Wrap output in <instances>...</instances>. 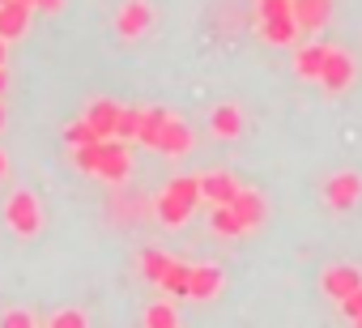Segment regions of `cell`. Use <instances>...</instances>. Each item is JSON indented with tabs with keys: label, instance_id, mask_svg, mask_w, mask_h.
Listing matches in <instances>:
<instances>
[{
	"label": "cell",
	"instance_id": "obj_2",
	"mask_svg": "<svg viewBox=\"0 0 362 328\" xmlns=\"http://www.w3.org/2000/svg\"><path fill=\"white\" fill-rule=\"evenodd\" d=\"M5 226L18 239H35L43 230V205H39V197L26 192V188L9 192V201H5Z\"/></svg>",
	"mask_w": 362,
	"mask_h": 328
},
{
	"label": "cell",
	"instance_id": "obj_7",
	"mask_svg": "<svg viewBox=\"0 0 362 328\" xmlns=\"http://www.w3.org/2000/svg\"><path fill=\"white\" fill-rule=\"evenodd\" d=\"M158 153H166V158H184L188 149H192V128L179 119V115H166V124H162V132H158V145H153Z\"/></svg>",
	"mask_w": 362,
	"mask_h": 328
},
{
	"label": "cell",
	"instance_id": "obj_3",
	"mask_svg": "<svg viewBox=\"0 0 362 328\" xmlns=\"http://www.w3.org/2000/svg\"><path fill=\"white\" fill-rule=\"evenodd\" d=\"M128 171H132L128 141H119V136L98 141V167H94V175H98V180H107V184H124V180H128Z\"/></svg>",
	"mask_w": 362,
	"mask_h": 328
},
{
	"label": "cell",
	"instance_id": "obj_35",
	"mask_svg": "<svg viewBox=\"0 0 362 328\" xmlns=\"http://www.w3.org/2000/svg\"><path fill=\"white\" fill-rule=\"evenodd\" d=\"M22 5H30V9H35V0H22Z\"/></svg>",
	"mask_w": 362,
	"mask_h": 328
},
{
	"label": "cell",
	"instance_id": "obj_13",
	"mask_svg": "<svg viewBox=\"0 0 362 328\" xmlns=\"http://www.w3.org/2000/svg\"><path fill=\"white\" fill-rule=\"evenodd\" d=\"M324 60H328V43H303V47L294 52V73H298L303 81H320Z\"/></svg>",
	"mask_w": 362,
	"mask_h": 328
},
{
	"label": "cell",
	"instance_id": "obj_33",
	"mask_svg": "<svg viewBox=\"0 0 362 328\" xmlns=\"http://www.w3.org/2000/svg\"><path fill=\"white\" fill-rule=\"evenodd\" d=\"M5 47H9V39H0V64H5V56H9Z\"/></svg>",
	"mask_w": 362,
	"mask_h": 328
},
{
	"label": "cell",
	"instance_id": "obj_31",
	"mask_svg": "<svg viewBox=\"0 0 362 328\" xmlns=\"http://www.w3.org/2000/svg\"><path fill=\"white\" fill-rule=\"evenodd\" d=\"M5 90H9V73H5V64H0V98H5Z\"/></svg>",
	"mask_w": 362,
	"mask_h": 328
},
{
	"label": "cell",
	"instance_id": "obj_19",
	"mask_svg": "<svg viewBox=\"0 0 362 328\" xmlns=\"http://www.w3.org/2000/svg\"><path fill=\"white\" fill-rule=\"evenodd\" d=\"M209 226H214V235H222V239H235V235H243V222L235 218V209H230V205H214V218H209Z\"/></svg>",
	"mask_w": 362,
	"mask_h": 328
},
{
	"label": "cell",
	"instance_id": "obj_8",
	"mask_svg": "<svg viewBox=\"0 0 362 328\" xmlns=\"http://www.w3.org/2000/svg\"><path fill=\"white\" fill-rule=\"evenodd\" d=\"M222 286H226V277H222L218 264H192V269H188V298H197V303L218 298Z\"/></svg>",
	"mask_w": 362,
	"mask_h": 328
},
{
	"label": "cell",
	"instance_id": "obj_24",
	"mask_svg": "<svg viewBox=\"0 0 362 328\" xmlns=\"http://www.w3.org/2000/svg\"><path fill=\"white\" fill-rule=\"evenodd\" d=\"M166 264H170V256H166V252H158V247H149V252H141V273H145L149 281H158Z\"/></svg>",
	"mask_w": 362,
	"mask_h": 328
},
{
	"label": "cell",
	"instance_id": "obj_25",
	"mask_svg": "<svg viewBox=\"0 0 362 328\" xmlns=\"http://www.w3.org/2000/svg\"><path fill=\"white\" fill-rule=\"evenodd\" d=\"M290 9H294V0H260V5H256L260 22H273V18H294Z\"/></svg>",
	"mask_w": 362,
	"mask_h": 328
},
{
	"label": "cell",
	"instance_id": "obj_20",
	"mask_svg": "<svg viewBox=\"0 0 362 328\" xmlns=\"http://www.w3.org/2000/svg\"><path fill=\"white\" fill-rule=\"evenodd\" d=\"M141 119H145V107H119L115 136H119V141H136V132H141Z\"/></svg>",
	"mask_w": 362,
	"mask_h": 328
},
{
	"label": "cell",
	"instance_id": "obj_4",
	"mask_svg": "<svg viewBox=\"0 0 362 328\" xmlns=\"http://www.w3.org/2000/svg\"><path fill=\"white\" fill-rule=\"evenodd\" d=\"M358 201H362V175H358V171H337V175H328V184H324V205H328V209L345 213V209H354Z\"/></svg>",
	"mask_w": 362,
	"mask_h": 328
},
{
	"label": "cell",
	"instance_id": "obj_10",
	"mask_svg": "<svg viewBox=\"0 0 362 328\" xmlns=\"http://www.w3.org/2000/svg\"><path fill=\"white\" fill-rule=\"evenodd\" d=\"M197 180H201V197H205L209 205H230L235 192H239V180H235L230 171H205V175H197Z\"/></svg>",
	"mask_w": 362,
	"mask_h": 328
},
{
	"label": "cell",
	"instance_id": "obj_18",
	"mask_svg": "<svg viewBox=\"0 0 362 328\" xmlns=\"http://www.w3.org/2000/svg\"><path fill=\"white\" fill-rule=\"evenodd\" d=\"M188 269H192V264H179V260H170V264L162 269L158 286H162L166 294H175V298H188Z\"/></svg>",
	"mask_w": 362,
	"mask_h": 328
},
{
	"label": "cell",
	"instance_id": "obj_26",
	"mask_svg": "<svg viewBox=\"0 0 362 328\" xmlns=\"http://www.w3.org/2000/svg\"><path fill=\"white\" fill-rule=\"evenodd\" d=\"M73 162H77V171L94 175V167H98V141H94V145H77V149H73Z\"/></svg>",
	"mask_w": 362,
	"mask_h": 328
},
{
	"label": "cell",
	"instance_id": "obj_12",
	"mask_svg": "<svg viewBox=\"0 0 362 328\" xmlns=\"http://www.w3.org/2000/svg\"><path fill=\"white\" fill-rule=\"evenodd\" d=\"M290 13H294L298 30H324L332 18V0H294Z\"/></svg>",
	"mask_w": 362,
	"mask_h": 328
},
{
	"label": "cell",
	"instance_id": "obj_28",
	"mask_svg": "<svg viewBox=\"0 0 362 328\" xmlns=\"http://www.w3.org/2000/svg\"><path fill=\"white\" fill-rule=\"evenodd\" d=\"M0 328H35V315L30 311H5L0 315Z\"/></svg>",
	"mask_w": 362,
	"mask_h": 328
},
{
	"label": "cell",
	"instance_id": "obj_9",
	"mask_svg": "<svg viewBox=\"0 0 362 328\" xmlns=\"http://www.w3.org/2000/svg\"><path fill=\"white\" fill-rule=\"evenodd\" d=\"M362 286V269H354V264H332V269H324V277H320V290L328 294V298H345V294H354Z\"/></svg>",
	"mask_w": 362,
	"mask_h": 328
},
{
	"label": "cell",
	"instance_id": "obj_14",
	"mask_svg": "<svg viewBox=\"0 0 362 328\" xmlns=\"http://www.w3.org/2000/svg\"><path fill=\"white\" fill-rule=\"evenodd\" d=\"M30 5H22V0H5L0 5V39H22L26 26H30Z\"/></svg>",
	"mask_w": 362,
	"mask_h": 328
},
{
	"label": "cell",
	"instance_id": "obj_5",
	"mask_svg": "<svg viewBox=\"0 0 362 328\" xmlns=\"http://www.w3.org/2000/svg\"><path fill=\"white\" fill-rule=\"evenodd\" d=\"M354 56L349 52H341V47H328V60H324V73H320V86L328 90V94H341V90H349L354 86Z\"/></svg>",
	"mask_w": 362,
	"mask_h": 328
},
{
	"label": "cell",
	"instance_id": "obj_37",
	"mask_svg": "<svg viewBox=\"0 0 362 328\" xmlns=\"http://www.w3.org/2000/svg\"><path fill=\"white\" fill-rule=\"evenodd\" d=\"M0 5H5V0H0Z\"/></svg>",
	"mask_w": 362,
	"mask_h": 328
},
{
	"label": "cell",
	"instance_id": "obj_16",
	"mask_svg": "<svg viewBox=\"0 0 362 328\" xmlns=\"http://www.w3.org/2000/svg\"><path fill=\"white\" fill-rule=\"evenodd\" d=\"M86 119H90V128L98 132V141H107V136H115V124H119V107H115L111 98H98V102H90Z\"/></svg>",
	"mask_w": 362,
	"mask_h": 328
},
{
	"label": "cell",
	"instance_id": "obj_21",
	"mask_svg": "<svg viewBox=\"0 0 362 328\" xmlns=\"http://www.w3.org/2000/svg\"><path fill=\"white\" fill-rule=\"evenodd\" d=\"M166 115H170V111H145V119H141V132H136V141L153 149V145H158V132H162V124H166Z\"/></svg>",
	"mask_w": 362,
	"mask_h": 328
},
{
	"label": "cell",
	"instance_id": "obj_30",
	"mask_svg": "<svg viewBox=\"0 0 362 328\" xmlns=\"http://www.w3.org/2000/svg\"><path fill=\"white\" fill-rule=\"evenodd\" d=\"M35 9H39V13H60L64 0H35Z\"/></svg>",
	"mask_w": 362,
	"mask_h": 328
},
{
	"label": "cell",
	"instance_id": "obj_23",
	"mask_svg": "<svg viewBox=\"0 0 362 328\" xmlns=\"http://www.w3.org/2000/svg\"><path fill=\"white\" fill-rule=\"evenodd\" d=\"M141 320H145V328H175V324H179V311H175L170 303H153Z\"/></svg>",
	"mask_w": 362,
	"mask_h": 328
},
{
	"label": "cell",
	"instance_id": "obj_6",
	"mask_svg": "<svg viewBox=\"0 0 362 328\" xmlns=\"http://www.w3.org/2000/svg\"><path fill=\"white\" fill-rule=\"evenodd\" d=\"M115 30H119V39H141V35H149V30H153V9L145 5V0H128V5L119 9V18H115Z\"/></svg>",
	"mask_w": 362,
	"mask_h": 328
},
{
	"label": "cell",
	"instance_id": "obj_34",
	"mask_svg": "<svg viewBox=\"0 0 362 328\" xmlns=\"http://www.w3.org/2000/svg\"><path fill=\"white\" fill-rule=\"evenodd\" d=\"M0 128H5V98H0Z\"/></svg>",
	"mask_w": 362,
	"mask_h": 328
},
{
	"label": "cell",
	"instance_id": "obj_15",
	"mask_svg": "<svg viewBox=\"0 0 362 328\" xmlns=\"http://www.w3.org/2000/svg\"><path fill=\"white\" fill-rule=\"evenodd\" d=\"M209 132H214V136H222V141H235V136L243 132V111H239L235 102L214 107V111H209Z\"/></svg>",
	"mask_w": 362,
	"mask_h": 328
},
{
	"label": "cell",
	"instance_id": "obj_1",
	"mask_svg": "<svg viewBox=\"0 0 362 328\" xmlns=\"http://www.w3.org/2000/svg\"><path fill=\"white\" fill-rule=\"evenodd\" d=\"M197 201H201V180L197 175H175L162 192H158V205H153V213H158V222L162 226H184L188 218H192V209H197Z\"/></svg>",
	"mask_w": 362,
	"mask_h": 328
},
{
	"label": "cell",
	"instance_id": "obj_32",
	"mask_svg": "<svg viewBox=\"0 0 362 328\" xmlns=\"http://www.w3.org/2000/svg\"><path fill=\"white\" fill-rule=\"evenodd\" d=\"M9 175V158H5V149H0V180Z\"/></svg>",
	"mask_w": 362,
	"mask_h": 328
},
{
	"label": "cell",
	"instance_id": "obj_36",
	"mask_svg": "<svg viewBox=\"0 0 362 328\" xmlns=\"http://www.w3.org/2000/svg\"><path fill=\"white\" fill-rule=\"evenodd\" d=\"M354 324H358V328H362V315H358V320H354Z\"/></svg>",
	"mask_w": 362,
	"mask_h": 328
},
{
	"label": "cell",
	"instance_id": "obj_17",
	"mask_svg": "<svg viewBox=\"0 0 362 328\" xmlns=\"http://www.w3.org/2000/svg\"><path fill=\"white\" fill-rule=\"evenodd\" d=\"M298 35H303V30H298V22H294V18H273V22H260V39H264V43H273V47H290Z\"/></svg>",
	"mask_w": 362,
	"mask_h": 328
},
{
	"label": "cell",
	"instance_id": "obj_11",
	"mask_svg": "<svg viewBox=\"0 0 362 328\" xmlns=\"http://www.w3.org/2000/svg\"><path fill=\"white\" fill-rule=\"evenodd\" d=\"M230 209H235V218L243 222V230H256V226L264 222V213H269L264 197H260V192H252V188H239V192H235V201H230Z\"/></svg>",
	"mask_w": 362,
	"mask_h": 328
},
{
	"label": "cell",
	"instance_id": "obj_29",
	"mask_svg": "<svg viewBox=\"0 0 362 328\" xmlns=\"http://www.w3.org/2000/svg\"><path fill=\"white\" fill-rule=\"evenodd\" d=\"M341 315H345V320H358V315H362V286L341 298Z\"/></svg>",
	"mask_w": 362,
	"mask_h": 328
},
{
	"label": "cell",
	"instance_id": "obj_22",
	"mask_svg": "<svg viewBox=\"0 0 362 328\" xmlns=\"http://www.w3.org/2000/svg\"><path fill=\"white\" fill-rule=\"evenodd\" d=\"M64 141H69V149H77V145H94V141H98V132H94V128H90V119L81 115V119L64 124Z\"/></svg>",
	"mask_w": 362,
	"mask_h": 328
},
{
	"label": "cell",
	"instance_id": "obj_27",
	"mask_svg": "<svg viewBox=\"0 0 362 328\" xmlns=\"http://www.w3.org/2000/svg\"><path fill=\"white\" fill-rule=\"evenodd\" d=\"M86 324H90L86 311H73V307H64V311L52 315V328H86Z\"/></svg>",
	"mask_w": 362,
	"mask_h": 328
}]
</instances>
